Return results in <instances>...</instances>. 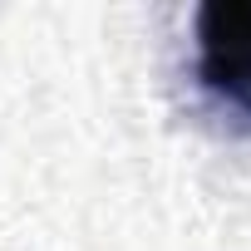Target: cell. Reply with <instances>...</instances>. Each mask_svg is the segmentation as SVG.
<instances>
[{"mask_svg":"<svg viewBox=\"0 0 251 251\" xmlns=\"http://www.w3.org/2000/svg\"><path fill=\"white\" fill-rule=\"evenodd\" d=\"M197 79L231 108L251 113V0L197 10Z\"/></svg>","mask_w":251,"mask_h":251,"instance_id":"cell-1","label":"cell"}]
</instances>
